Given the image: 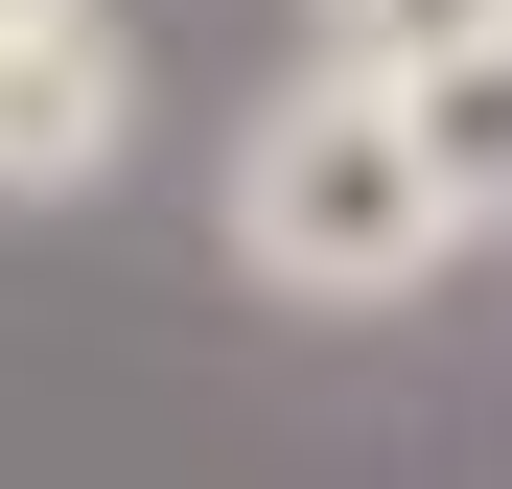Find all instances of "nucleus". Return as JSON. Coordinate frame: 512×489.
I'll use <instances>...</instances> for the list:
<instances>
[{
    "mask_svg": "<svg viewBox=\"0 0 512 489\" xmlns=\"http://www.w3.org/2000/svg\"><path fill=\"white\" fill-rule=\"evenodd\" d=\"M210 233H233V280L303 303V326H373V303H419L466 257L443 163H419V117L373 70H280V94L233 117V163H210Z\"/></svg>",
    "mask_w": 512,
    "mask_h": 489,
    "instance_id": "1",
    "label": "nucleus"
},
{
    "mask_svg": "<svg viewBox=\"0 0 512 489\" xmlns=\"http://www.w3.org/2000/svg\"><path fill=\"white\" fill-rule=\"evenodd\" d=\"M140 163V24L117 0H0V210H94Z\"/></svg>",
    "mask_w": 512,
    "mask_h": 489,
    "instance_id": "2",
    "label": "nucleus"
},
{
    "mask_svg": "<svg viewBox=\"0 0 512 489\" xmlns=\"http://www.w3.org/2000/svg\"><path fill=\"white\" fill-rule=\"evenodd\" d=\"M419 163H443V210H466V257H512V47H466V70H419Z\"/></svg>",
    "mask_w": 512,
    "mask_h": 489,
    "instance_id": "3",
    "label": "nucleus"
},
{
    "mask_svg": "<svg viewBox=\"0 0 512 489\" xmlns=\"http://www.w3.org/2000/svg\"><path fill=\"white\" fill-rule=\"evenodd\" d=\"M466 47H512V0H303V70H373V94H419Z\"/></svg>",
    "mask_w": 512,
    "mask_h": 489,
    "instance_id": "4",
    "label": "nucleus"
}]
</instances>
